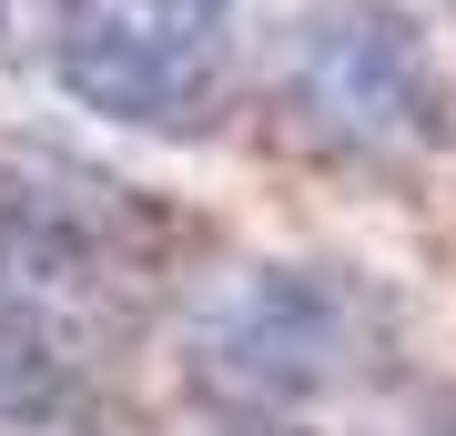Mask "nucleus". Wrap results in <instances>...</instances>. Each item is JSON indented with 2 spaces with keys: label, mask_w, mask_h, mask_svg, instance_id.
<instances>
[{
  "label": "nucleus",
  "mask_w": 456,
  "mask_h": 436,
  "mask_svg": "<svg viewBox=\"0 0 456 436\" xmlns=\"http://www.w3.org/2000/svg\"><path fill=\"white\" fill-rule=\"evenodd\" d=\"M163 275V213L71 152L0 143V436H92L102 345Z\"/></svg>",
  "instance_id": "f257e3e1"
},
{
  "label": "nucleus",
  "mask_w": 456,
  "mask_h": 436,
  "mask_svg": "<svg viewBox=\"0 0 456 436\" xmlns=\"http://www.w3.org/2000/svg\"><path fill=\"white\" fill-rule=\"evenodd\" d=\"M395 356H406L395 284L335 254L233 264L183 305V366H193L203 406H233V416H314L335 396L386 386Z\"/></svg>",
  "instance_id": "f03ea898"
},
{
  "label": "nucleus",
  "mask_w": 456,
  "mask_h": 436,
  "mask_svg": "<svg viewBox=\"0 0 456 436\" xmlns=\"http://www.w3.org/2000/svg\"><path fill=\"white\" fill-rule=\"evenodd\" d=\"M274 112L335 162L406 173L456 143V71L406 0H294L274 31Z\"/></svg>",
  "instance_id": "7ed1b4c3"
},
{
  "label": "nucleus",
  "mask_w": 456,
  "mask_h": 436,
  "mask_svg": "<svg viewBox=\"0 0 456 436\" xmlns=\"http://www.w3.org/2000/svg\"><path fill=\"white\" fill-rule=\"evenodd\" d=\"M51 81L142 143H203L233 102L244 0H41Z\"/></svg>",
  "instance_id": "20e7f679"
},
{
  "label": "nucleus",
  "mask_w": 456,
  "mask_h": 436,
  "mask_svg": "<svg viewBox=\"0 0 456 436\" xmlns=\"http://www.w3.org/2000/svg\"><path fill=\"white\" fill-rule=\"evenodd\" d=\"M0 51H11V0H0Z\"/></svg>",
  "instance_id": "39448f33"
}]
</instances>
